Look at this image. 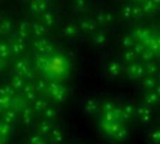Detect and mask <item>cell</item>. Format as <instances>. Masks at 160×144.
Instances as JSON below:
<instances>
[{"mask_svg": "<svg viewBox=\"0 0 160 144\" xmlns=\"http://www.w3.org/2000/svg\"><path fill=\"white\" fill-rule=\"evenodd\" d=\"M68 71L67 61L62 55H55L54 53L49 56V61L43 73L49 80L60 82L65 78Z\"/></svg>", "mask_w": 160, "mask_h": 144, "instance_id": "obj_1", "label": "cell"}, {"mask_svg": "<svg viewBox=\"0 0 160 144\" xmlns=\"http://www.w3.org/2000/svg\"><path fill=\"white\" fill-rule=\"evenodd\" d=\"M47 95L55 103H62L67 96V89L61 82L49 80Z\"/></svg>", "mask_w": 160, "mask_h": 144, "instance_id": "obj_2", "label": "cell"}, {"mask_svg": "<svg viewBox=\"0 0 160 144\" xmlns=\"http://www.w3.org/2000/svg\"><path fill=\"white\" fill-rule=\"evenodd\" d=\"M33 48L36 51L37 54L50 56L54 53L53 44L46 37L37 38L33 43Z\"/></svg>", "mask_w": 160, "mask_h": 144, "instance_id": "obj_3", "label": "cell"}, {"mask_svg": "<svg viewBox=\"0 0 160 144\" xmlns=\"http://www.w3.org/2000/svg\"><path fill=\"white\" fill-rule=\"evenodd\" d=\"M13 68H14V71H15L16 75L24 78V76L30 70L31 66H30L29 60L26 57H21V58L17 59L14 62Z\"/></svg>", "mask_w": 160, "mask_h": 144, "instance_id": "obj_4", "label": "cell"}, {"mask_svg": "<svg viewBox=\"0 0 160 144\" xmlns=\"http://www.w3.org/2000/svg\"><path fill=\"white\" fill-rule=\"evenodd\" d=\"M21 96L27 101L28 104H33L36 99L38 97V93L34 85V83H27L24 87V89L22 90V92L21 93Z\"/></svg>", "mask_w": 160, "mask_h": 144, "instance_id": "obj_5", "label": "cell"}, {"mask_svg": "<svg viewBox=\"0 0 160 144\" xmlns=\"http://www.w3.org/2000/svg\"><path fill=\"white\" fill-rule=\"evenodd\" d=\"M31 34V23L27 21H22L17 25L18 37L26 40Z\"/></svg>", "mask_w": 160, "mask_h": 144, "instance_id": "obj_6", "label": "cell"}, {"mask_svg": "<svg viewBox=\"0 0 160 144\" xmlns=\"http://www.w3.org/2000/svg\"><path fill=\"white\" fill-rule=\"evenodd\" d=\"M9 47L11 53H13L14 55H21L26 48V43L25 40L20 37H16L12 39V41L9 43Z\"/></svg>", "mask_w": 160, "mask_h": 144, "instance_id": "obj_7", "label": "cell"}, {"mask_svg": "<svg viewBox=\"0 0 160 144\" xmlns=\"http://www.w3.org/2000/svg\"><path fill=\"white\" fill-rule=\"evenodd\" d=\"M28 106L29 104L27 103V101L20 95V96H15L12 98L10 109H12L16 113H21Z\"/></svg>", "mask_w": 160, "mask_h": 144, "instance_id": "obj_8", "label": "cell"}, {"mask_svg": "<svg viewBox=\"0 0 160 144\" xmlns=\"http://www.w3.org/2000/svg\"><path fill=\"white\" fill-rule=\"evenodd\" d=\"M30 10L34 14H42L44 13L48 8V2L44 0H33L30 2Z\"/></svg>", "mask_w": 160, "mask_h": 144, "instance_id": "obj_9", "label": "cell"}, {"mask_svg": "<svg viewBox=\"0 0 160 144\" xmlns=\"http://www.w3.org/2000/svg\"><path fill=\"white\" fill-rule=\"evenodd\" d=\"M20 114H21V121L23 126L25 127L32 126V124L34 123V119H35V112L32 107L28 106Z\"/></svg>", "mask_w": 160, "mask_h": 144, "instance_id": "obj_10", "label": "cell"}, {"mask_svg": "<svg viewBox=\"0 0 160 144\" xmlns=\"http://www.w3.org/2000/svg\"><path fill=\"white\" fill-rule=\"evenodd\" d=\"M31 33L37 38H42L47 35L48 28L41 22H35L31 23Z\"/></svg>", "mask_w": 160, "mask_h": 144, "instance_id": "obj_11", "label": "cell"}, {"mask_svg": "<svg viewBox=\"0 0 160 144\" xmlns=\"http://www.w3.org/2000/svg\"><path fill=\"white\" fill-rule=\"evenodd\" d=\"M52 128H53V126L51 122L42 120L37 125V134H38L42 138L49 137Z\"/></svg>", "mask_w": 160, "mask_h": 144, "instance_id": "obj_12", "label": "cell"}, {"mask_svg": "<svg viewBox=\"0 0 160 144\" xmlns=\"http://www.w3.org/2000/svg\"><path fill=\"white\" fill-rule=\"evenodd\" d=\"M26 84H27V82H26L25 79L23 77H21L18 75H14L10 80V86L15 90L16 93L18 92L21 94Z\"/></svg>", "mask_w": 160, "mask_h": 144, "instance_id": "obj_13", "label": "cell"}, {"mask_svg": "<svg viewBox=\"0 0 160 144\" xmlns=\"http://www.w3.org/2000/svg\"><path fill=\"white\" fill-rule=\"evenodd\" d=\"M50 143L51 144H62L64 142V132L60 127L52 128V132L49 135Z\"/></svg>", "mask_w": 160, "mask_h": 144, "instance_id": "obj_14", "label": "cell"}, {"mask_svg": "<svg viewBox=\"0 0 160 144\" xmlns=\"http://www.w3.org/2000/svg\"><path fill=\"white\" fill-rule=\"evenodd\" d=\"M48 101L43 97H38L36 101L32 104V109L35 112V114H42L44 111L49 107Z\"/></svg>", "mask_w": 160, "mask_h": 144, "instance_id": "obj_15", "label": "cell"}, {"mask_svg": "<svg viewBox=\"0 0 160 144\" xmlns=\"http://www.w3.org/2000/svg\"><path fill=\"white\" fill-rule=\"evenodd\" d=\"M49 61V56L47 55H42V54H37L35 59H34V65L35 68L38 71H44V69L47 67Z\"/></svg>", "mask_w": 160, "mask_h": 144, "instance_id": "obj_16", "label": "cell"}, {"mask_svg": "<svg viewBox=\"0 0 160 144\" xmlns=\"http://www.w3.org/2000/svg\"><path fill=\"white\" fill-rule=\"evenodd\" d=\"M55 22V14L53 11L47 9L44 13L41 14V22L48 28L54 24Z\"/></svg>", "mask_w": 160, "mask_h": 144, "instance_id": "obj_17", "label": "cell"}, {"mask_svg": "<svg viewBox=\"0 0 160 144\" xmlns=\"http://www.w3.org/2000/svg\"><path fill=\"white\" fill-rule=\"evenodd\" d=\"M62 33L66 37H72L77 36V34H78V28H77V26L73 22H68V23H66L63 26Z\"/></svg>", "mask_w": 160, "mask_h": 144, "instance_id": "obj_18", "label": "cell"}, {"mask_svg": "<svg viewBox=\"0 0 160 144\" xmlns=\"http://www.w3.org/2000/svg\"><path fill=\"white\" fill-rule=\"evenodd\" d=\"M16 119H17V113L12 109L10 108L7 109L3 112V122H5L8 125L11 126L12 124H14L16 122Z\"/></svg>", "mask_w": 160, "mask_h": 144, "instance_id": "obj_19", "label": "cell"}, {"mask_svg": "<svg viewBox=\"0 0 160 144\" xmlns=\"http://www.w3.org/2000/svg\"><path fill=\"white\" fill-rule=\"evenodd\" d=\"M43 120L45 121H48V122H53L56 117H57V111L52 107V106H49L45 111L44 112L41 114Z\"/></svg>", "mask_w": 160, "mask_h": 144, "instance_id": "obj_20", "label": "cell"}, {"mask_svg": "<svg viewBox=\"0 0 160 144\" xmlns=\"http://www.w3.org/2000/svg\"><path fill=\"white\" fill-rule=\"evenodd\" d=\"M48 82H49V80H47L45 78H39V79H38L34 82V85H35L38 93L47 94V91H48Z\"/></svg>", "mask_w": 160, "mask_h": 144, "instance_id": "obj_21", "label": "cell"}, {"mask_svg": "<svg viewBox=\"0 0 160 144\" xmlns=\"http://www.w3.org/2000/svg\"><path fill=\"white\" fill-rule=\"evenodd\" d=\"M12 30V22L8 19H3L0 21V35H8Z\"/></svg>", "mask_w": 160, "mask_h": 144, "instance_id": "obj_22", "label": "cell"}, {"mask_svg": "<svg viewBox=\"0 0 160 144\" xmlns=\"http://www.w3.org/2000/svg\"><path fill=\"white\" fill-rule=\"evenodd\" d=\"M11 51L9 47V43L7 42H0V58L3 60H7L10 57Z\"/></svg>", "mask_w": 160, "mask_h": 144, "instance_id": "obj_23", "label": "cell"}, {"mask_svg": "<svg viewBox=\"0 0 160 144\" xmlns=\"http://www.w3.org/2000/svg\"><path fill=\"white\" fill-rule=\"evenodd\" d=\"M16 96V92L15 90L9 85L5 84L0 86V97H10L13 98Z\"/></svg>", "mask_w": 160, "mask_h": 144, "instance_id": "obj_24", "label": "cell"}, {"mask_svg": "<svg viewBox=\"0 0 160 144\" xmlns=\"http://www.w3.org/2000/svg\"><path fill=\"white\" fill-rule=\"evenodd\" d=\"M11 130V126L6 124L3 121H0V138L5 141L10 134Z\"/></svg>", "mask_w": 160, "mask_h": 144, "instance_id": "obj_25", "label": "cell"}, {"mask_svg": "<svg viewBox=\"0 0 160 144\" xmlns=\"http://www.w3.org/2000/svg\"><path fill=\"white\" fill-rule=\"evenodd\" d=\"M43 142H45L44 138L40 137L37 133H33V134L29 135V137L27 139V144H42Z\"/></svg>", "mask_w": 160, "mask_h": 144, "instance_id": "obj_26", "label": "cell"}, {"mask_svg": "<svg viewBox=\"0 0 160 144\" xmlns=\"http://www.w3.org/2000/svg\"><path fill=\"white\" fill-rule=\"evenodd\" d=\"M11 101H12V98H10V97H0V107L3 110L9 109L11 106Z\"/></svg>", "mask_w": 160, "mask_h": 144, "instance_id": "obj_27", "label": "cell"}, {"mask_svg": "<svg viewBox=\"0 0 160 144\" xmlns=\"http://www.w3.org/2000/svg\"><path fill=\"white\" fill-rule=\"evenodd\" d=\"M24 79H25V81L28 80L29 82H36V81L38 80L36 69L30 68V70H29V71L27 72V74L24 76Z\"/></svg>", "mask_w": 160, "mask_h": 144, "instance_id": "obj_28", "label": "cell"}, {"mask_svg": "<svg viewBox=\"0 0 160 144\" xmlns=\"http://www.w3.org/2000/svg\"><path fill=\"white\" fill-rule=\"evenodd\" d=\"M81 27L83 31H89V30H92L94 25L92 24V22H88V21H83L81 22Z\"/></svg>", "mask_w": 160, "mask_h": 144, "instance_id": "obj_29", "label": "cell"}, {"mask_svg": "<svg viewBox=\"0 0 160 144\" xmlns=\"http://www.w3.org/2000/svg\"><path fill=\"white\" fill-rule=\"evenodd\" d=\"M85 109L89 112H93L96 110V104L93 101H89L86 103L85 105Z\"/></svg>", "mask_w": 160, "mask_h": 144, "instance_id": "obj_30", "label": "cell"}, {"mask_svg": "<svg viewBox=\"0 0 160 144\" xmlns=\"http://www.w3.org/2000/svg\"><path fill=\"white\" fill-rule=\"evenodd\" d=\"M74 7L76 8V10L78 11H82L83 10V2L82 1H76L75 4H74Z\"/></svg>", "mask_w": 160, "mask_h": 144, "instance_id": "obj_31", "label": "cell"}, {"mask_svg": "<svg viewBox=\"0 0 160 144\" xmlns=\"http://www.w3.org/2000/svg\"><path fill=\"white\" fill-rule=\"evenodd\" d=\"M5 67H6V61L0 58V71L3 70L5 68Z\"/></svg>", "mask_w": 160, "mask_h": 144, "instance_id": "obj_32", "label": "cell"}, {"mask_svg": "<svg viewBox=\"0 0 160 144\" xmlns=\"http://www.w3.org/2000/svg\"><path fill=\"white\" fill-rule=\"evenodd\" d=\"M5 112V110H3V109L0 107V115H1V114H3V112Z\"/></svg>", "mask_w": 160, "mask_h": 144, "instance_id": "obj_33", "label": "cell"}, {"mask_svg": "<svg viewBox=\"0 0 160 144\" xmlns=\"http://www.w3.org/2000/svg\"><path fill=\"white\" fill-rule=\"evenodd\" d=\"M0 21H1V20H0Z\"/></svg>", "mask_w": 160, "mask_h": 144, "instance_id": "obj_34", "label": "cell"}]
</instances>
